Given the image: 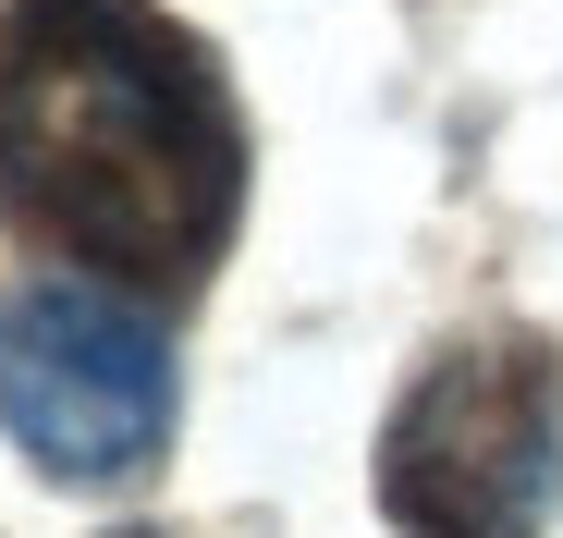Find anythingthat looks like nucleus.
<instances>
[{"label":"nucleus","mask_w":563,"mask_h":538,"mask_svg":"<svg viewBox=\"0 0 563 538\" xmlns=\"http://www.w3.org/2000/svg\"><path fill=\"white\" fill-rule=\"evenodd\" d=\"M0 209L86 282L184 294L245 209V123L221 61L159 0H13L0 13Z\"/></svg>","instance_id":"nucleus-1"},{"label":"nucleus","mask_w":563,"mask_h":538,"mask_svg":"<svg viewBox=\"0 0 563 538\" xmlns=\"http://www.w3.org/2000/svg\"><path fill=\"white\" fill-rule=\"evenodd\" d=\"M172 330L86 282V269H37L0 294V428L13 453L62 490H123L172 453Z\"/></svg>","instance_id":"nucleus-3"},{"label":"nucleus","mask_w":563,"mask_h":538,"mask_svg":"<svg viewBox=\"0 0 563 538\" xmlns=\"http://www.w3.org/2000/svg\"><path fill=\"white\" fill-rule=\"evenodd\" d=\"M123 538H147V526H123Z\"/></svg>","instance_id":"nucleus-4"},{"label":"nucleus","mask_w":563,"mask_h":538,"mask_svg":"<svg viewBox=\"0 0 563 538\" xmlns=\"http://www.w3.org/2000/svg\"><path fill=\"white\" fill-rule=\"evenodd\" d=\"M563 502V343L465 330L405 380L380 428L393 538H539Z\"/></svg>","instance_id":"nucleus-2"}]
</instances>
